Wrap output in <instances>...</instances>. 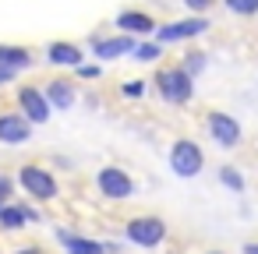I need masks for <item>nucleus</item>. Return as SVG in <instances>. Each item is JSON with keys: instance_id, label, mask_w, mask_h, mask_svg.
<instances>
[{"instance_id": "nucleus-14", "label": "nucleus", "mask_w": 258, "mask_h": 254, "mask_svg": "<svg viewBox=\"0 0 258 254\" xmlns=\"http://www.w3.org/2000/svg\"><path fill=\"white\" fill-rule=\"evenodd\" d=\"M57 240H60L64 254H103V240H92V236H82L71 229H57Z\"/></svg>"}, {"instance_id": "nucleus-7", "label": "nucleus", "mask_w": 258, "mask_h": 254, "mask_svg": "<svg viewBox=\"0 0 258 254\" xmlns=\"http://www.w3.org/2000/svg\"><path fill=\"white\" fill-rule=\"evenodd\" d=\"M205 131H209V138H212L219 148H237L240 138H244L240 124H237L230 113H223V110H209V113H205Z\"/></svg>"}, {"instance_id": "nucleus-31", "label": "nucleus", "mask_w": 258, "mask_h": 254, "mask_svg": "<svg viewBox=\"0 0 258 254\" xmlns=\"http://www.w3.org/2000/svg\"><path fill=\"white\" fill-rule=\"evenodd\" d=\"M4 205H8V201H0V208H4Z\"/></svg>"}, {"instance_id": "nucleus-12", "label": "nucleus", "mask_w": 258, "mask_h": 254, "mask_svg": "<svg viewBox=\"0 0 258 254\" xmlns=\"http://www.w3.org/2000/svg\"><path fill=\"white\" fill-rule=\"evenodd\" d=\"M117 29L124 36H152L156 32V18L149 11H120L117 15Z\"/></svg>"}, {"instance_id": "nucleus-1", "label": "nucleus", "mask_w": 258, "mask_h": 254, "mask_svg": "<svg viewBox=\"0 0 258 254\" xmlns=\"http://www.w3.org/2000/svg\"><path fill=\"white\" fill-rule=\"evenodd\" d=\"M152 85H156L159 99L170 103V106H187L195 99V78H187L180 67H159Z\"/></svg>"}, {"instance_id": "nucleus-11", "label": "nucleus", "mask_w": 258, "mask_h": 254, "mask_svg": "<svg viewBox=\"0 0 258 254\" xmlns=\"http://www.w3.org/2000/svg\"><path fill=\"white\" fill-rule=\"evenodd\" d=\"M32 138V124L22 113H0V145H25Z\"/></svg>"}, {"instance_id": "nucleus-5", "label": "nucleus", "mask_w": 258, "mask_h": 254, "mask_svg": "<svg viewBox=\"0 0 258 254\" xmlns=\"http://www.w3.org/2000/svg\"><path fill=\"white\" fill-rule=\"evenodd\" d=\"M209 29V18L205 15H191V18H180V22H166V25H156V43L159 46H170V43H187V39H198L205 36Z\"/></svg>"}, {"instance_id": "nucleus-26", "label": "nucleus", "mask_w": 258, "mask_h": 254, "mask_svg": "<svg viewBox=\"0 0 258 254\" xmlns=\"http://www.w3.org/2000/svg\"><path fill=\"white\" fill-rule=\"evenodd\" d=\"M103 254H124V247L113 243V240H103Z\"/></svg>"}, {"instance_id": "nucleus-13", "label": "nucleus", "mask_w": 258, "mask_h": 254, "mask_svg": "<svg viewBox=\"0 0 258 254\" xmlns=\"http://www.w3.org/2000/svg\"><path fill=\"white\" fill-rule=\"evenodd\" d=\"M46 64H53V67H78V64H85V53H82V46L57 39V43L46 46Z\"/></svg>"}, {"instance_id": "nucleus-10", "label": "nucleus", "mask_w": 258, "mask_h": 254, "mask_svg": "<svg viewBox=\"0 0 258 254\" xmlns=\"http://www.w3.org/2000/svg\"><path fill=\"white\" fill-rule=\"evenodd\" d=\"M43 96H46V103H50L53 113H68V110L78 103V89H75V81H68V78L46 81V85H43Z\"/></svg>"}, {"instance_id": "nucleus-16", "label": "nucleus", "mask_w": 258, "mask_h": 254, "mask_svg": "<svg viewBox=\"0 0 258 254\" xmlns=\"http://www.w3.org/2000/svg\"><path fill=\"white\" fill-rule=\"evenodd\" d=\"M25 226H29V222H25V212H22L18 201H8L4 208H0V229L15 233V229H25Z\"/></svg>"}, {"instance_id": "nucleus-4", "label": "nucleus", "mask_w": 258, "mask_h": 254, "mask_svg": "<svg viewBox=\"0 0 258 254\" xmlns=\"http://www.w3.org/2000/svg\"><path fill=\"white\" fill-rule=\"evenodd\" d=\"M124 236L135 243V247H159L166 240V222L159 215H135L124 222Z\"/></svg>"}, {"instance_id": "nucleus-8", "label": "nucleus", "mask_w": 258, "mask_h": 254, "mask_svg": "<svg viewBox=\"0 0 258 254\" xmlns=\"http://www.w3.org/2000/svg\"><path fill=\"white\" fill-rule=\"evenodd\" d=\"M18 110H22V117H25L29 124H36V127L53 117V110H50V103H46V96H43L39 85H18Z\"/></svg>"}, {"instance_id": "nucleus-21", "label": "nucleus", "mask_w": 258, "mask_h": 254, "mask_svg": "<svg viewBox=\"0 0 258 254\" xmlns=\"http://www.w3.org/2000/svg\"><path fill=\"white\" fill-rule=\"evenodd\" d=\"M180 4H184L191 15H209V11L219 4V0H180Z\"/></svg>"}, {"instance_id": "nucleus-9", "label": "nucleus", "mask_w": 258, "mask_h": 254, "mask_svg": "<svg viewBox=\"0 0 258 254\" xmlns=\"http://www.w3.org/2000/svg\"><path fill=\"white\" fill-rule=\"evenodd\" d=\"M135 36H124V32H117V36H96L92 39V57H99V60H120V57H127V53H135Z\"/></svg>"}, {"instance_id": "nucleus-29", "label": "nucleus", "mask_w": 258, "mask_h": 254, "mask_svg": "<svg viewBox=\"0 0 258 254\" xmlns=\"http://www.w3.org/2000/svg\"><path fill=\"white\" fill-rule=\"evenodd\" d=\"M15 254H39V247H22V250H15Z\"/></svg>"}, {"instance_id": "nucleus-27", "label": "nucleus", "mask_w": 258, "mask_h": 254, "mask_svg": "<svg viewBox=\"0 0 258 254\" xmlns=\"http://www.w3.org/2000/svg\"><path fill=\"white\" fill-rule=\"evenodd\" d=\"M240 254H258V240H251V243H244V247H240Z\"/></svg>"}, {"instance_id": "nucleus-24", "label": "nucleus", "mask_w": 258, "mask_h": 254, "mask_svg": "<svg viewBox=\"0 0 258 254\" xmlns=\"http://www.w3.org/2000/svg\"><path fill=\"white\" fill-rule=\"evenodd\" d=\"M75 71H78V78H89V81H96V78L103 74V71H99V64H78Z\"/></svg>"}, {"instance_id": "nucleus-30", "label": "nucleus", "mask_w": 258, "mask_h": 254, "mask_svg": "<svg viewBox=\"0 0 258 254\" xmlns=\"http://www.w3.org/2000/svg\"><path fill=\"white\" fill-rule=\"evenodd\" d=\"M205 254H223V250H205Z\"/></svg>"}, {"instance_id": "nucleus-18", "label": "nucleus", "mask_w": 258, "mask_h": 254, "mask_svg": "<svg viewBox=\"0 0 258 254\" xmlns=\"http://www.w3.org/2000/svg\"><path fill=\"white\" fill-rule=\"evenodd\" d=\"M219 184H223L226 191H233V194H244V177H240V170H233V166H219Z\"/></svg>"}, {"instance_id": "nucleus-22", "label": "nucleus", "mask_w": 258, "mask_h": 254, "mask_svg": "<svg viewBox=\"0 0 258 254\" xmlns=\"http://www.w3.org/2000/svg\"><path fill=\"white\" fill-rule=\"evenodd\" d=\"M120 92H124V96H127V99H142V96H145V92H149V85H145V81H138V78H135V81H127V85H120Z\"/></svg>"}, {"instance_id": "nucleus-20", "label": "nucleus", "mask_w": 258, "mask_h": 254, "mask_svg": "<svg viewBox=\"0 0 258 254\" xmlns=\"http://www.w3.org/2000/svg\"><path fill=\"white\" fill-rule=\"evenodd\" d=\"M223 4H226L233 15H240V18H251V15H258V0H223Z\"/></svg>"}, {"instance_id": "nucleus-3", "label": "nucleus", "mask_w": 258, "mask_h": 254, "mask_svg": "<svg viewBox=\"0 0 258 254\" xmlns=\"http://www.w3.org/2000/svg\"><path fill=\"white\" fill-rule=\"evenodd\" d=\"M29 198H36V201H53L57 194H60V184H57V177L50 173V170H43V166H36V162H29V166H22L18 170V180H15Z\"/></svg>"}, {"instance_id": "nucleus-15", "label": "nucleus", "mask_w": 258, "mask_h": 254, "mask_svg": "<svg viewBox=\"0 0 258 254\" xmlns=\"http://www.w3.org/2000/svg\"><path fill=\"white\" fill-rule=\"evenodd\" d=\"M0 67L18 74V71L32 67V53L25 46H15V43H0Z\"/></svg>"}, {"instance_id": "nucleus-25", "label": "nucleus", "mask_w": 258, "mask_h": 254, "mask_svg": "<svg viewBox=\"0 0 258 254\" xmlns=\"http://www.w3.org/2000/svg\"><path fill=\"white\" fill-rule=\"evenodd\" d=\"M18 205H22V212H25V222H29V226H36V222H43V215H39V212H36L32 205H25V201H18Z\"/></svg>"}, {"instance_id": "nucleus-2", "label": "nucleus", "mask_w": 258, "mask_h": 254, "mask_svg": "<svg viewBox=\"0 0 258 254\" xmlns=\"http://www.w3.org/2000/svg\"><path fill=\"white\" fill-rule=\"evenodd\" d=\"M170 170L180 177V180H195L202 170H205V152L198 141L191 138H177L170 145Z\"/></svg>"}, {"instance_id": "nucleus-17", "label": "nucleus", "mask_w": 258, "mask_h": 254, "mask_svg": "<svg viewBox=\"0 0 258 254\" xmlns=\"http://www.w3.org/2000/svg\"><path fill=\"white\" fill-rule=\"evenodd\" d=\"M205 64H209V57H205L202 50H187V53H184V60H180L177 67H180L187 78H198V74L205 71Z\"/></svg>"}, {"instance_id": "nucleus-6", "label": "nucleus", "mask_w": 258, "mask_h": 254, "mask_svg": "<svg viewBox=\"0 0 258 254\" xmlns=\"http://www.w3.org/2000/svg\"><path fill=\"white\" fill-rule=\"evenodd\" d=\"M96 191H99L106 201H127V198L135 194V180H131V173L120 170V166H103V170L96 173Z\"/></svg>"}, {"instance_id": "nucleus-23", "label": "nucleus", "mask_w": 258, "mask_h": 254, "mask_svg": "<svg viewBox=\"0 0 258 254\" xmlns=\"http://www.w3.org/2000/svg\"><path fill=\"white\" fill-rule=\"evenodd\" d=\"M15 194V177H8V173H0V201H8Z\"/></svg>"}, {"instance_id": "nucleus-28", "label": "nucleus", "mask_w": 258, "mask_h": 254, "mask_svg": "<svg viewBox=\"0 0 258 254\" xmlns=\"http://www.w3.org/2000/svg\"><path fill=\"white\" fill-rule=\"evenodd\" d=\"M8 81H15V71H4V67H0V85H8Z\"/></svg>"}, {"instance_id": "nucleus-19", "label": "nucleus", "mask_w": 258, "mask_h": 254, "mask_svg": "<svg viewBox=\"0 0 258 254\" xmlns=\"http://www.w3.org/2000/svg\"><path fill=\"white\" fill-rule=\"evenodd\" d=\"M159 57H163V46H159L156 39H152V43H138V46H135V60H138V64H156Z\"/></svg>"}]
</instances>
